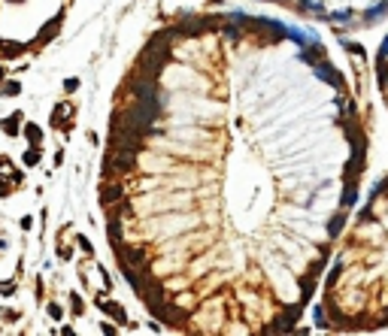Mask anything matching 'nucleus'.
Instances as JSON below:
<instances>
[{"instance_id": "obj_3", "label": "nucleus", "mask_w": 388, "mask_h": 336, "mask_svg": "<svg viewBox=\"0 0 388 336\" xmlns=\"http://www.w3.org/2000/svg\"><path fill=\"white\" fill-rule=\"evenodd\" d=\"M376 82H379L382 100H385V106H388V37H385L382 49L376 52Z\"/></svg>"}, {"instance_id": "obj_7", "label": "nucleus", "mask_w": 388, "mask_h": 336, "mask_svg": "<svg viewBox=\"0 0 388 336\" xmlns=\"http://www.w3.org/2000/svg\"><path fill=\"white\" fill-rule=\"evenodd\" d=\"M64 88H67V91H76L79 82H76V79H67V82H64Z\"/></svg>"}, {"instance_id": "obj_1", "label": "nucleus", "mask_w": 388, "mask_h": 336, "mask_svg": "<svg viewBox=\"0 0 388 336\" xmlns=\"http://www.w3.org/2000/svg\"><path fill=\"white\" fill-rule=\"evenodd\" d=\"M315 318L343 333L388 327V176L370 191L346 231Z\"/></svg>"}, {"instance_id": "obj_4", "label": "nucleus", "mask_w": 388, "mask_h": 336, "mask_svg": "<svg viewBox=\"0 0 388 336\" xmlns=\"http://www.w3.org/2000/svg\"><path fill=\"white\" fill-rule=\"evenodd\" d=\"M100 309H107L110 315H115V318H118V321H125V309L115 306V303H110V300H100Z\"/></svg>"}, {"instance_id": "obj_2", "label": "nucleus", "mask_w": 388, "mask_h": 336, "mask_svg": "<svg viewBox=\"0 0 388 336\" xmlns=\"http://www.w3.org/2000/svg\"><path fill=\"white\" fill-rule=\"evenodd\" d=\"M297 15L322 22H376L388 12V0H267Z\"/></svg>"}, {"instance_id": "obj_5", "label": "nucleus", "mask_w": 388, "mask_h": 336, "mask_svg": "<svg viewBox=\"0 0 388 336\" xmlns=\"http://www.w3.org/2000/svg\"><path fill=\"white\" fill-rule=\"evenodd\" d=\"M25 133H28V139H30L33 146L40 143V128H37V125H28V128H25Z\"/></svg>"}, {"instance_id": "obj_6", "label": "nucleus", "mask_w": 388, "mask_h": 336, "mask_svg": "<svg viewBox=\"0 0 388 336\" xmlns=\"http://www.w3.org/2000/svg\"><path fill=\"white\" fill-rule=\"evenodd\" d=\"M0 94H19V85H6V88H0Z\"/></svg>"}]
</instances>
